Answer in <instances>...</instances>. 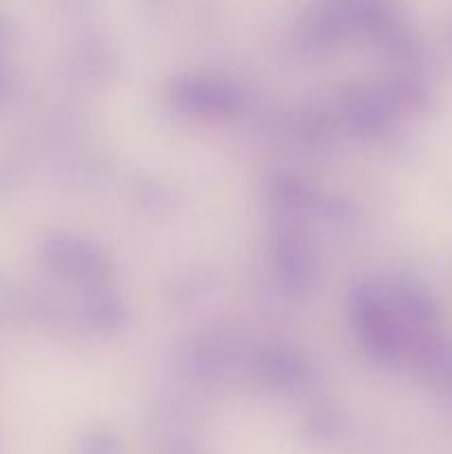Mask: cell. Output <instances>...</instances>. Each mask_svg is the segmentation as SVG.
<instances>
[]
</instances>
